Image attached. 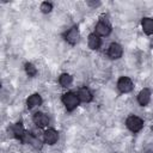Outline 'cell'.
Masks as SVG:
<instances>
[{
    "label": "cell",
    "mask_w": 153,
    "mask_h": 153,
    "mask_svg": "<svg viewBox=\"0 0 153 153\" xmlns=\"http://www.w3.org/2000/svg\"><path fill=\"white\" fill-rule=\"evenodd\" d=\"M62 103L65 104V106L68 111H73L79 104V98L73 92H67L62 96Z\"/></svg>",
    "instance_id": "6da1fadb"
},
{
    "label": "cell",
    "mask_w": 153,
    "mask_h": 153,
    "mask_svg": "<svg viewBox=\"0 0 153 153\" xmlns=\"http://www.w3.org/2000/svg\"><path fill=\"white\" fill-rule=\"evenodd\" d=\"M126 124H127L129 130L136 133V131L141 130V128L143 127V121L140 117H137V116H130V117L127 118Z\"/></svg>",
    "instance_id": "7a4b0ae2"
},
{
    "label": "cell",
    "mask_w": 153,
    "mask_h": 153,
    "mask_svg": "<svg viewBox=\"0 0 153 153\" xmlns=\"http://www.w3.org/2000/svg\"><path fill=\"white\" fill-rule=\"evenodd\" d=\"M111 32V25L108 20H99L96 25V35L98 36H108Z\"/></svg>",
    "instance_id": "3957f363"
},
{
    "label": "cell",
    "mask_w": 153,
    "mask_h": 153,
    "mask_svg": "<svg viewBox=\"0 0 153 153\" xmlns=\"http://www.w3.org/2000/svg\"><path fill=\"white\" fill-rule=\"evenodd\" d=\"M117 87L122 93H128L133 90V81L128 76H121L117 81Z\"/></svg>",
    "instance_id": "277c9868"
},
{
    "label": "cell",
    "mask_w": 153,
    "mask_h": 153,
    "mask_svg": "<svg viewBox=\"0 0 153 153\" xmlns=\"http://www.w3.org/2000/svg\"><path fill=\"white\" fill-rule=\"evenodd\" d=\"M122 53H123V49L118 43H111L110 44L109 50H108V55H109L110 59L117 60V59H120L122 56Z\"/></svg>",
    "instance_id": "5b68a950"
},
{
    "label": "cell",
    "mask_w": 153,
    "mask_h": 153,
    "mask_svg": "<svg viewBox=\"0 0 153 153\" xmlns=\"http://www.w3.org/2000/svg\"><path fill=\"white\" fill-rule=\"evenodd\" d=\"M32 120H33V123L37 127H39V128H44V127H47L49 124V118L43 112H36L33 115V118Z\"/></svg>",
    "instance_id": "8992f818"
},
{
    "label": "cell",
    "mask_w": 153,
    "mask_h": 153,
    "mask_svg": "<svg viewBox=\"0 0 153 153\" xmlns=\"http://www.w3.org/2000/svg\"><path fill=\"white\" fill-rule=\"evenodd\" d=\"M65 39L69 43V44H75L79 39V31H78V27H72L69 29L66 33H65Z\"/></svg>",
    "instance_id": "52a82bcc"
},
{
    "label": "cell",
    "mask_w": 153,
    "mask_h": 153,
    "mask_svg": "<svg viewBox=\"0 0 153 153\" xmlns=\"http://www.w3.org/2000/svg\"><path fill=\"white\" fill-rule=\"evenodd\" d=\"M57 140H59V134H57L56 130H54V129L45 130V133H44V142L45 143L54 145V143L57 142Z\"/></svg>",
    "instance_id": "ba28073f"
},
{
    "label": "cell",
    "mask_w": 153,
    "mask_h": 153,
    "mask_svg": "<svg viewBox=\"0 0 153 153\" xmlns=\"http://www.w3.org/2000/svg\"><path fill=\"white\" fill-rule=\"evenodd\" d=\"M78 98H79V100H81V102H84V103H88V102L92 100L93 96H92L91 91H90L87 87H81V88L78 91Z\"/></svg>",
    "instance_id": "9c48e42d"
},
{
    "label": "cell",
    "mask_w": 153,
    "mask_h": 153,
    "mask_svg": "<svg viewBox=\"0 0 153 153\" xmlns=\"http://www.w3.org/2000/svg\"><path fill=\"white\" fill-rule=\"evenodd\" d=\"M149 99H151V92L148 88H143L140 91V93L137 94V102L140 105L145 106L149 103Z\"/></svg>",
    "instance_id": "30bf717a"
},
{
    "label": "cell",
    "mask_w": 153,
    "mask_h": 153,
    "mask_svg": "<svg viewBox=\"0 0 153 153\" xmlns=\"http://www.w3.org/2000/svg\"><path fill=\"white\" fill-rule=\"evenodd\" d=\"M26 104H27V108H29V109H32V108L38 106V105L42 104V98H41L39 94L35 93V94H32V96H30V97L27 98Z\"/></svg>",
    "instance_id": "8fae6325"
},
{
    "label": "cell",
    "mask_w": 153,
    "mask_h": 153,
    "mask_svg": "<svg viewBox=\"0 0 153 153\" xmlns=\"http://www.w3.org/2000/svg\"><path fill=\"white\" fill-rule=\"evenodd\" d=\"M12 130H13V134H14L19 140L24 141V139H25V136H26V133H25V130H24L22 123H16V124L12 127Z\"/></svg>",
    "instance_id": "7c38bea8"
},
{
    "label": "cell",
    "mask_w": 153,
    "mask_h": 153,
    "mask_svg": "<svg viewBox=\"0 0 153 153\" xmlns=\"http://www.w3.org/2000/svg\"><path fill=\"white\" fill-rule=\"evenodd\" d=\"M100 38H99V36L98 35H96V33H91L90 36H88V47L91 48V49H98L99 47H100Z\"/></svg>",
    "instance_id": "4fadbf2b"
},
{
    "label": "cell",
    "mask_w": 153,
    "mask_h": 153,
    "mask_svg": "<svg viewBox=\"0 0 153 153\" xmlns=\"http://www.w3.org/2000/svg\"><path fill=\"white\" fill-rule=\"evenodd\" d=\"M141 24H142V30L145 31V33L147 35L153 33V19L152 18H143Z\"/></svg>",
    "instance_id": "5bb4252c"
},
{
    "label": "cell",
    "mask_w": 153,
    "mask_h": 153,
    "mask_svg": "<svg viewBox=\"0 0 153 153\" xmlns=\"http://www.w3.org/2000/svg\"><path fill=\"white\" fill-rule=\"evenodd\" d=\"M72 81H73V79H72V76L69 75V74H61V76L59 78V82H60V85L61 86H63V87H67V86H69L71 84H72Z\"/></svg>",
    "instance_id": "9a60e30c"
},
{
    "label": "cell",
    "mask_w": 153,
    "mask_h": 153,
    "mask_svg": "<svg viewBox=\"0 0 153 153\" xmlns=\"http://www.w3.org/2000/svg\"><path fill=\"white\" fill-rule=\"evenodd\" d=\"M25 72L29 76H35L37 74V69L32 63H26L25 65Z\"/></svg>",
    "instance_id": "2e32d148"
},
{
    "label": "cell",
    "mask_w": 153,
    "mask_h": 153,
    "mask_svg": "<svg viewBox=\"0 0 153 153\" xmlns=\"http://www.w3.org/2000/svg\"><path fill=\"white\" fill-rule=\"evenodd\" d=\"M51 8H53V5L50 4V2H42V5H41V11L43 12V13H49L50 11H51Z\"/></svg>",
    "instance_id": "e0dca14e"
},
{
    "label": "cell",
    "mask_w": 153,
    "mask_h": 153,
    "mask_svg": "<svg viewBox=\"0 0 153 153\" xmlns=\"http://www.w3.org/2000/svg\"><path fill=\"white\" fill-rule=\"evenodd\" d=\"M152 45H153V42H152Z\"/></svg>",
    "instance_id": "ac0fdd59"
}]
</instances>
